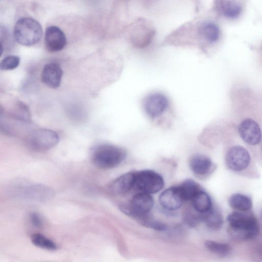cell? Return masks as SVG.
Returning a JSON list of instances; mask_svg holds the SVG:
<instances>
[{"mask_svg":"<svg viewBox=\"0 0 262 262\" xmlns=\"http://www.w3.org/2000/svg\"><path fill=\"white\" fill-rule=\"evenodd\" d=\"M229 233L238 240H247L256 237L259 228L256 219L250 214L234 211L227 217Z\"/></svg>","mask_w":262,"mask_h":262,"instance_id":"6da1fadb","label":"cell"},{"mask_svg":"<svg viewBox=\"0 0 262 262\" xmlns=\"http://www.w3.org/2000/svg\"><path fill=\"white\" fill-rule=\"evenodd\" d=\"M126 156L124 149L110 144L96 146L91 152L93 164L96 167L104 169L118 166L124 160Z\"/></svg>","mask_w":262,"mask_h":262,"instance_id":"7a4b0ae2","label":"cell"},{"mask_svg":"<svg viewBox=\"0 0 262 262\" xmlns=\"http://www.w3.org/2000/svg\"><path fill=\"white\" fill-rule=\"evenodd\" d=\"M42 34L40 24L29 17L19 19L15 24L14 35L17 42L25 46H31L39 41Z\"/></svg>","mask_w":262,"mask_h":262,"instance_id":"3957f363","label":"cell"},{"mask_svg":"<svg viewBox=\"0 0 262 262\" xmlns=\"http://www.w3.org/2000/svg\"><path fill=\"white\" fill-rule=\"evenodd\" d=\"M154 200L150 194L141 192L135 194L128 203L120 205V210L135 219L148 214L153 207Z\"/></svg>","mask_w":262,"mask_h":262,"instance_id":"277c9868","label":"cell"},{"mask_svg":"<svg viewBox=\"0 0 262 262\" xmlns=\"http://www.w3.org/2000/svg\"><path fill=\"white\" fill-rule=\"evenodd\" d=\"M135 187L141 192L155 193L164 186L162 177L154 170H142L135 172Z\"/></svg>","mask_w":262,"mask_h":262,"instance_id":"5b68a950","label":"cell"},{"mask_svg":"<svg viewBox=\"0 0 262 262\" xmlns=\"http://www.w3.org/2000/svg\"><path fill=\"white\" fill-rule=\"evenodd\" d=\"M58 141V134L52 130L46 128L34 130L29 138L30 146L37 151L49 150L56 146Z\"/></svg>","mask_w":262,"mask_h":262,"instance_id":"8992f818","label":"cell"},{"mask_svg":"<svg viewBox=\"0 0 262 262\" xmlns=\"http://www.w3.org/2000/svg\"><path fill=\"white\" fill-rule=\"evenodd\" d=\"M226 164L228 167L235 171L246 169L250 162V156L244 147L235 145L231 147L226 156Z\"/></svg>","mask_w":262,"mask_h":262,"instance_id":"52a82bcc","label":"cell"},{"mask_svg":"<svg viewBox=\"0 0 262 262\" xmlns=\"http://www.w3.org/2000/svg\"><path fill=\"white\" fill-rule=\"evenodd\" d=\"M169 101L167 97L161 93H154L147 96L143 103L147 115L155 119L161 116L167 110Z\"/></svg>","mask_w":262,"mask_h":262,"instance_id":"ba28073f","label":"cell"},{"mask_svg":"<svg viewBox=\"0 0 262 262\" xmlns=\"http://www.w3.org/2000/svg\"><path fill=\"white\" fill-rule=\"evenodd\" d=\"M238 133L242 139L251 145L259 144L262 139V132L259 125L250 118L244 120L239 124Z\"/></svg>","mask_w":262,"mask_h":262,"instance_id":"9c48e42d","label":"cell"},{"mask_svg":"<svg viewBox=\"0 0 262 262\" xmlns=\"http://www.w3.org/2000/svg\"><path fill=\"white\" fill-rule=\"evenodd\" d=\"M161 206L169 210H175L181 207L185 201L179 186L169 187L163 191L159 196Z\"/></svg>","mask_w":262,"mask_h":262,"instance_id":"30bf717a","label":"cell"},{"mask_svg":"<svg viewBox=\"0 0 262 262\" xmlns=\"http://www.w3.org/2000/svg\"><path fill=\"white\" fill-rule=\"evenodd\" d=\"M45 42L46 48L51 52H57L63 49L67 44V39L63 31L56 26L47 28Z\"/></svg>","mask_w":262,"mask_h":262,"instance_id":"8fae6325","label":"cell"},{"mask_svg":"<svg viewBox=\"0 0 262 262\" xmlns=\"http://www.w3.org/2000/svg\"><path fill=\"white\" fill-rule=\"evenodd\" d=\"M189 166L194 174L200 178L208 176L214 168L209 157L200 154L194 155L190 158Z\"/></svg>","mask_w":262,"mask_h":262,"instance_id":"7c38bea8","label":"cell"},{"mask_svg":"<svg viewBox=\"0 0 262 262\" xmlns=\"http://www.w3.org/2000/svg\"><path fill=\"white\" fill-rule=\"evenodd\" d=\"M62 76V70L57 63L51 62L43 68L41 80L48 86L56 89L59 86Z\"/></svg>","mask_w":262,"mask_h":262,"instance_id":"4fadbf2b","label":"cell"},{"mask_svg":"<svg viewBox=\"0 0 262 262\" xmlns=\"http://www.w3.org/2000/svg\"><path fill=\"white\" fill-rule=\"evenodd\" d=\"M135 171L128 172L119 176L112 183L111 190L116 195H123L135 187Z\"/></svg>","mask_w":262,"mask_h":262,"instance_id":"5bb4252c","label":"cell"},{"mask_svg":"<svg viewBox=\"0 0 262 262\" xmlns=\"http://www.w3.org/2000/svg\"><path fill=\"white\" fill-rule=\"evenodd\" d=\"M202 221L212 230L220 229L223 224V219L221 212L213 207L205 213H201Z\"/></svg>","mask_w":262,"mask_h":262,"instance_id":"9a60e30c","label":"cell"},{"mask_svg":"<svg viewBox=\"0 0 262 262\" xmlns=\"http://www.w3.org/2000/svg\"><path fill=\"white\" fill-rule=\"evenodd\" d=\"M230 206L233 209L241 212L249 210L252 206V202L248 196L241 194H232L229 199Z\"/></svg>","mask_w":262,"mask_h":262,"instance_id":"2e32d148","label":"cell"},{"mask_svg":"<svg viewBox=\"0 0 262 262\" xmlns=\"http://www.w3.org/2000/svg\"><path fill=\"white\" fill-rule=\"evenodd\" d=\"M191 201L194 210L201 213L207 212L212 207L210 196L203 189L194 196Z\"/></svg>","mask_w":262,"mask_h":262,"instance_id":"e0dca14e","label":"cell"},{"mask_svg":"<svg viewBox=\"0 0 262 262\" xmlns=\"http://www.w3.org/2000/svg\"><path fill=\"white\" fill-rule=\"evenodd\" d=\"M217 5L220 11L226 17L235 18L241 13V6L234 2L219 0Z\"/></svg>","mask_w":262,"mask_h":262,"instance_id":"ac0fdd59","label":"cell"},{"mask_svg":"<svg viewBox=\"0 0 262 262\" xmlns=\"http://www.w3.org/2000/svg\"><path fill=\"white\" fill-rule=\"evenodd\" d=\"M184 201H191L194 196L201 190V186L192 180L184 181L179 186Z\"/></svg>","mask_w":262,"mask_h":262,"instance_id":"d6986e66","label":"cell"},{"mask_svg":"<svg viewBox=\"0 0 262 262\" xmlns=\"http://www.w3.org/2000/svg\"><path fill=\"white\" fill-rule=\"evenodd\" d=\"M200 32L203 37L210 43L216 41L220 37L219 28L212 23L203 24L201 27Z\"/></svg>","mask_w":262,"mask_h":262,"instance_id":"ffe728a7","label":"cell"},{"mask_svg":"<svg viewBox=\"0 0 262 262\" xmlns=\"http://www.w3.org/2000/svg\"><path fill=\"white\" fill-rule=\"evenodd\" d=\"M31 239L32 243L39 248L48 250H55L57 249V246L53 241L41 234H33Z\"/></svg>","mask_w":262,"mask_h":262,"instance_id":"44dd1931","label":"cell"},{"mask_svg":"<svg viewBox=\"0 0 262 262\" xmlns=\"http://www.w3.org/2000/svg\"><path fill=\"white\" fill-rule=\"evenodd\" d=\"M205 245L209 251L221 256L229 254L231 250L230 245L227 244L212 241H206Z\"/></svg>","mask_w":262,"mask_h":262,"instance_id":"7402d4cb","label":"cell"},{"mask_svg":"<svg viewBox=\"0 0 262 262\" xmlns=\"http://www.w3.org/2000/svg\"><path fill=\"white\" fill-rule=\"evenodd\" d=\"M136 220L141 225L157 231H164L167 229L165 224L150 216L148 213L141 216Z\"/></svg>","mask_w":262,"mask_h":262,"instance_id":"603a6c76","label":"cell"},{"mask_svg":"<svg viewBox=\"0 0 262 262\" xmlns=\"http://www.w3.org/2000/svg\"><path fill=\"white\" fill-rule=\"evenodd\" d=\"M20 63V58L16 55H10L4 58L0 63L2 70H10L17 68Z\"/></svg>","mask_w":262,"mask_h":262,"instance_id":"cb8c5ba5","label":"cell"},{"mask_svg":"<svg viewBox=\"0 0 262 262\" xmlns=\"http://www.w3.org/2000/svg\"><path fill=\"white\" fill-rule=\"evenodd\" d=\"M185 221L189 226H194L202 221L201 213L197 212L196 213L191 212H187L185 216Z\"/></svg>","mask_w":262,"mask_h":262,"instance_id":"d4e9b609","label":"cell"},{"mask_svg":"<svg viewBox=\"0 0 262 262\" xmlns=\"http://www.w3.org/2000/svg\"><path fill=\"white\" fill-rule=\"evenodd\" d=\"M30 221L32 225L36 228H40L43 225V221L42 218L36 212H32L30 213Z\"/></svg>","mask_w":262,"mask_h":262,"instance_id":"484cf974","label":"cell"},{"mask_svg":"<svg viewBox=\"0 0 262 262\" xmlns=\"http://www.w3.org/2000/svg\"><path fill=\"white\" fill-rule=\"evenodd\" d=\"M258 255L262 257V245H261L257 250Z\"/></svg>","mask_w":262,"mask_h":262,"instance_id":"4316f807","label":"cell"},{"mask_svg":"<svg viewBox=\"0 0 262 262\" xmlns=\"http://www.w3.org/2000/svg\"><path fill=\"white\" fill-rule=\"evenodd\" d=\"M260 215H261V217L262 219V209H261V212H260Z\"/></svg>","mask_w":262,"mask_h":262,"instance_id":"83f0119b","label":"cell"}]
</instances>
